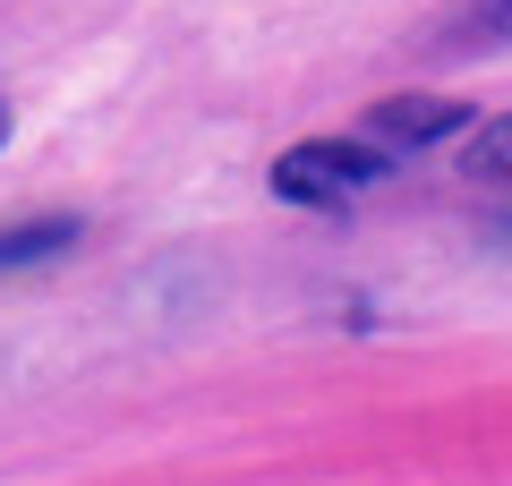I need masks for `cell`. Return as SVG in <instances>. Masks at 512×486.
Listing matches in <instances>:
<instances>
[{
  "label": "cell",
  "mask_w": 512,
  "mask_h": 486,
  "mask_svg": "<svg viewBox=\"0 0 512 486\" xmlns=\"http://www.w3.org/2000/svg\"><path fill=\"white\" fill-rule=\"evenodd\" d=\"M393 171V154L384 145H359V137H299L291 154H274V197H291V205H350V197H367V188Z\"/></svg>",
  "instance_id": "6da1fadb"
},
{
  "label": "cell",
  "mask_w": 512,
  "mask_h": 486,
  "mask_svg": "<svg viewBox=\"0 0 512 486\" xmlns=\"http://www.w3.org/2000/svg\"><path fill=\"white\" fill-rule=\"evenodd\" d=\"M470 103H444V94H384L367 103V145L384 154H419V145H444V137H470Z\"/></svg>",
  "instance_id": "7a4b0ae2"
},
{
  "label": "cell",
  "mask_w": 512,
  "mask_h": 486,
  "mask_svg": "<svg viewBox=\"0 0 512 486\" xmlns=\"http://www.w3.org/2000/svg\"><path fill=\"white\" fill-rule=\"evenodd\" d=\"M77 231H86L77 214H43V222H18V231H0V273H18V265H52V256H69V248H77Z\"/></svg>",
  "instance_id": "3957f363"
},
{
  "label": "cell",
  "mask_w": 512,
  "mask_h": 486,
  "mask_svg": "<svg viewBox=\"0 0 512 486\" xmlns=\"http://www.w3.org/2000/svg\"><path fill=\"white\" fill-rule=\"evenodd\" d=\"M436 43L444 52H504L512 43V0H461Z\"/></svg>",
  "instance_id": "277c9868"
},
{
  "label": "cell",
  "mask_w": 512,
  "mask_h": 486,
  "mask_svg": "<svg viewBox=\"0 0 512 486\" xmlns=\"http://www.w3.org/2000/svg\"><path fill=\"white\" fill-rule=\"evenodd\" d=\"M453 171H470V180H512V111L504 120H478L470 137H461Z\"/></svg>",
  "instance_id": "5b68a950"
},
{
  "label": "cell",
  "mask_w": 512,
  "mask_h": 486,
  "mask_svg": "<svg viewBox=\"0 0 512 486\" xmlns=\"http://www.w3.org/2000/svg\"><path fill=\"white\" fill-rule=\"evenodd\" d=\"M9 128H18V120H9V103H0V145H9Z\"/></svg>",
  "instance_id": "8992f818"
}]
</instances>
